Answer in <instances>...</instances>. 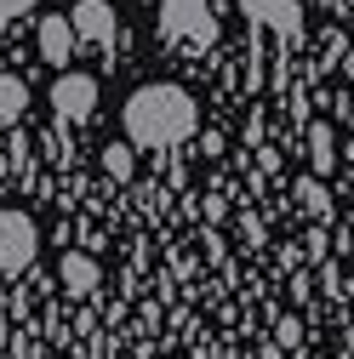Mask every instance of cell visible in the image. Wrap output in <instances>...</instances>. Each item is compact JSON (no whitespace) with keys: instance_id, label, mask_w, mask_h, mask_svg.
<instances>
[{"instance_id":"52a82bcc","label":"cell","mask_w":354,"mask_h":359,"mask_svg":"<svg viewBox=\"0 0 354 359\" xmlns=\"http://www.w3.org/2000/svg\"><path fill=\"white\" fill-rule=\"evenodd\" d=\"M58 274H63V285H69V297H92V291H98V262L86 257V251H69V257H63V268H58Z\"/></svg>"},{"instance_id":"8fae6325","label":"cell","mask_w":354,"mask_h":359,"mask_svg":"<svg viewBox=\"0 0 354 359\" xmlns=\"http://www.w3.org/2000/svg\"><path fill=\"white\" fill-rule=\"evenodd\" d=\"M326 6H337V0H326Z\"/></svg>"},{"instance_id":"8992f818","label":"cell","mask_w":354,"mask_h":359,"mask_svg":"<svg viewBox=\"0 0 354 359\" xmlns=\"http://www.w3.org/2000/svg\"><path fill=\"white\" fill-rule=\"evenodd\" d=\"M246 18H257V23L280 29L286 40H297V29H303V12L291 6V0H246Z\"/></svg>"},{"instance_id":"5b68a950","label":"cell","mask_w":354,"mask_h":359,"mask_svg":"<svg viewBox=\"0 0 354 359\" xmlns=\"http://www.w3.org/2000/svg\"><path fill=\"white\" fill-rule=\"evenodd\" d=\"M74 34L92 40V46H109L114 40V12L103 6V0H80L74 6Z\"/></svg>"},{"instance_id":"6da1fadb","label":"cell","mask_w":354,"mask_h":359,"mask_svg":"<svg viewBox=\"0 0 354 359\" xmlns=\"http://www.w3.org/2000/svg\"><path fill=\"white\" fill-rule=\"evenodd\" d=\"M126 131L138 149H177L195 137V97L183 86H143L126 103Z\"/></svg>"},{"instance_id":"ba28073f","label":"cell","mask_w":354,"mask_h":359,"mask_svg":"<svg viewBox=\"0 0 354 359\" xmlns=\"http://www.w3.org/2000/svg\"><path fill=\"white\" fill-rule=\"evenodd\" d=\"M29 109V86L18 74H0V126H18Z\"/></svg>"},{"instance_id":"7a4b0ae2","label":"cell","mask_w":354,"mask_h":359,"mask_svg":"<svg viewBox=\"0 0 354 359\" xmlns=\"http://www.w3.org/2000/svg\"><path fill=\"white\" fill-rule=\"evenodd\" d=\"M40 251V229L23 211H0V274H23Z\"/></svg>"},{"instance_id":"30bf717a","label":"cell","mask_w":354,"mask_h":359,"mask_svg":"<svg viewBox=\"0 0 354 359\" xmlns=\"http://www.w3.org/2000/svg\"><path fill=\"white\" fill-rule=\"evenodd\" d=\"M131 149H138V143H109V154H103L114 183H131Z\"/></svg>"},{"instance_id":"277c9868","label":"cell","mask_w":354,"mask_h":359,"mask_svg":"<svg viewBox=\"0 0 354 359\" xmlns=\"http://www.w3.org/2000/svg\"><path fill=\"white\" fill-rule=\"evenodd\" d=\"M74 40H80V34H74V18H63V12H58V18H40V57H46V63L63 69V63L74 57Z\"/></svg>"},{"instance_id":"9c48e42d","label":"cell","mask_w":354,"mask_h":359,"mask_svg":"<svg viewBox=\"0 0 354 359\" xmlns=\"http://www.w3.org/2000/svg\"><path fill=\"white\" fill-rule=\"evenodd\" d=\"M308 149H315V171H320V177L337 165V154H332V126H320V120L308 126Z\"/></svg>"},{"instance_id":"3957f363","label":"cell","mask_w":354,"mask_h":359,"mask_svg":"<svg viewBox=\"0 0 354 359\" xmlns=\"http://www.w3.org/2000/svg\"><path fill=\"white\" fill-rule=\"evenodd\" d=\"M52 109L69 114V120H86V114L98 109V80H92V74H58V86H52Z\"/></svg>"}]
</instances>
